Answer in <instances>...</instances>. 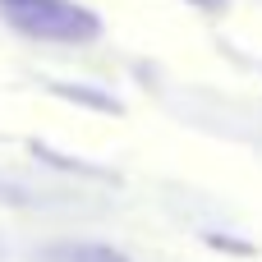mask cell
<instances>
[{
	"mask_svg": "<svg viewBox=\"0 0 262 262\" xmlns=\"http://www.w3.org/2000/svg\"><path fill=\"white\" fill-rule=\"evenodd\" d=\"M51 258L55 262H129V258H120L115 249H101V244H60Z\"/></svg>",
	"mask_w": 262,
	"mask_h": 262,
	"instance_id": "cell-2",
	"label": "cell"
},
{
	"mask_svg": "<svg viewBox=\"0 0 262 262\" xmlns=\"http://www.w3.org/2000/svg\"><path fill=\"white\" fill-rule=\"evenodd\" d=\"M14 23L46 41H88L101 28L97 14H88L83 5H69V0H32V5L14 9Z\"/></svg>",
	"mask_w": 262,
	"mask_h": 262,
	"instance_id": "cell-1",
	"label": "cell"
}]
</instances>
